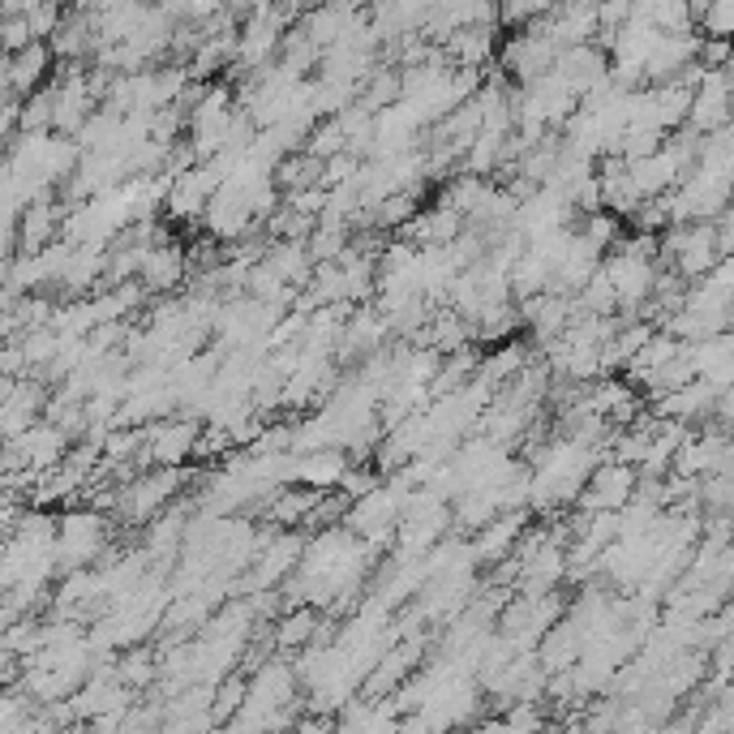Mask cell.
I'll list each match as a JSON object with an SVG mask.
<instances>
[{"instance_id":"6da1fadb","label":"cell","mask_w":734,"mask_h":734,"mask_svg":"<svg viewBox=\"0 0 734 734\" xmlns=\"http://www.w3.org/2000/svg\"><path fill=\"white\" fill-rule=\"evenodd\" d=\"M632 490H636V473L627 464H610L589 485V503L593 507H619L623 499H632Z\"/></svg>"},{"instance_id":"7a4b0ae2","label":"cell","mask_w":734,"mask_h":734,"mask_svg":"<svg viewBox=\"0 0 734 734\" xmlns=\"http://www.w3.org/2000/svg\"><path fill=\"white\" fill-rule=\"evenodd\" d=\"M292 477H301L305 485H314V490H326V485H340V481L349 477V460L340 455V451H322V455H305L296 469H292Z\"/></svg>"},{"instance_id":"3957f363","label":"cell","mask_w":734,"mask_h":734,"mask_svg":"<svg viewBox=\"0 0 734 734\" xmlns=\"http://www.w3.org/2000/svg\"><path fill=\"white\" fill-rule=\"evenodd\" d=\"M692 18H701L713 39H726V34H731V27H734V4H713V9H701V13H692Z\"/></svg>"},{"instance_id":"277c9868","label":"cell","mask_w":734,"mask_h":734,"mask_svg":"<svg viewBox=\"0 0 734 734\" xmlns=\"http://www.w3.org/2000/svg\"><path fill=\"white\" fill-rule=\"evenodd\" d=\"M310 632H314V614H292V623H284L280 640H284V644H301Z\"/></svg>"}]
</instances>
